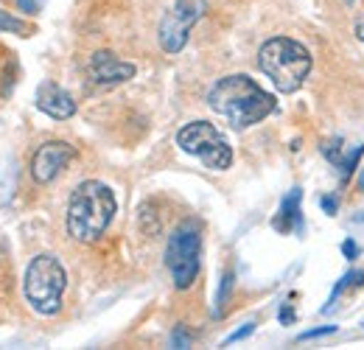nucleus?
Returning <instances> with one entry per match:
<instances>
[{
	"instance_id": "16",
	"label": "nucleus",
	"mask_w": 364,
	"mask_h": 350,
	"mask_svg": "<svg viewBox=\"0 0 364 350\" xmlns=\"http://www.w3.org/2000/svg\"><path fill=\"white\" fill-rule=\"evenodd\" d=\"M322 154H325V157L339 169V163H342V157H345V154H342V140H339V137H333L331 143H322Z\"/></svg>"
},
{
	"instance_id": "3",
	"label": "nucleus",
	"mask_w": 364,
	"mask_h": 350,
	"mask_svg": "<svg viewBox=\"0 0 364 350\" xmlns=\"http://www.w3.org/2000/svg\"><path fill=\"white\" fill-rule=\"evenodd\" d=\"M258 68L280 92H297L306 85L314 59L303 43L291 37H272L258 51Z\"/></svg>"
},
{
	"instance_id": "24",
	"label": "nucleus",
	"mask_w": 364,
	"mask_h": 350,
	"mask_svg": "<svg viewBox=\"0 0 364 350\" xmlns=\"http://www.w3.org/2000/svg\"><path fill=\"white\" fill-rule=\"evenodd\" d=\"M356 37L364 43V23H359V26H356Z\"/></svg>"
},
{
	"instance_id": "5",
	"label": "nucleus",
	"mask_w": 364,
	"mask_h": 350,
	"mask_svg": "<svg viewBox=\"0 0 364 350\" xmlns=\"http://www.w3.org/2000/svg\"><path fill=\"white\" fill-rule=\"evenodd\" d=\"M199 258H202V230L196 221H182L166 244V266L177 289L193 286L199 275Z\"/></svg>"
},
{
	"instance_id": "4",
	"label": "nucleus",
	"mask_w": 364,
	"mask_h": 350,
	"mask_svg": "<svg viewBox=\"0 0 364 350\" xmlns=\"http://www.w3.org/2000/svg\"><path fill=\"white\" fill-rule=\"evenodd\" d=\"M68 289V272L62 261L50 253H43L37 258H31L26 269V280H23V292L28 306L43 317H53L62 308V297Z\"/></svg>"
},
{
	"instance_id": "15",
	"label": "nucleus",
	"mask_w": 364,
	"mask_h": 350,
	"mask_svg": "<svg viewBox=\"0 0 364 350\" xmlns=\"http://www.w3.org/2000/svg\"><path fill=\"white\" fill-rule=\"evenodd\" d=\"M362 154H364V146H356L353 152H348V157H342L339 171H342V176H345V179L353 174V169H356V163H359V157H362Z\"/></svg>"
},
{
	"instance_id": "2",
	"label": "nucleus",
	"mask_w": 364,
	"mask_h": 350,
	"mask_svg": "<svg viewBox=\"0 0 364 350\" xmlns=\"http://www.w3.org/2000/svg\"><path fill=\"white\" fill-rule=\"evenodd\" d=\"M115 211H118V202L109 185L98 179L82 182L68 202V219H65L68 235L79 244H95L112 224Z\"/></svg>"
},
{
	"instance_id": "19",
	"label": "nucleus",
	"mask_w": 364,
	"mask_h": 350,
	"mask_svg": "<svg viewBox=\"0 0 364 350\" xmlns=\"http://www.w3.org/2000/svg\"><path fill=\"white\" fill-rule=\"evenodd\" d=\"M171 348H191V334L182 325H177L171 334Z\"/></svg>"
},
{
	"instance_id": "7",
	"label": "nucleus",
	"mask_w": 364,
	"mask_h": 350,
	"mask_svg": "<svg viewBox=\"0 0 364 350\" xmlns=\"http://www.w3.org/2000/svg\"><path fill=\"white\" fill-rule=\"evenodd\" d=\"M202 14H205V0H177L160 20L157 28L160 48L166 53H180L191 37V28L202 20Z\"/></svg>"
},
{
	"instance_id": "10",
	"label": "nucleus",
	"mask_w": 364,
	"mask_h": 350,
	"mask_svg": "<svg viewBox=\"0 0 364 350\" xmlns=\"http://www.w3.org/2000/svg\"><path fill=\"white\" fill-rule=\"evenodd\" d=\"M34 101H37V110L46 112L48 118H53V121H68V118L76 115V101H73V95L65 88L53 85V82H43V85L37 88V98H34Z\"/></svg>"
},
{
	"instance_id": "12",
	"label": "nucleus",
	"mask_w": 364,
	"mask_h": 350,
	"mask_svg": "<svg viewBox=\"0 0 364 350\" xmlns=\"http://www.w3.org/2000/svg\"><path fill=\"white\" fill-rule=\"evenodd\" d=\"M0 31L17 34V37H31V34H34V28H31L26 20H20V17H14V14H9V11H3V9H0Z\"/></svg>"
},
{
	"instance_id": "22",
	"label": "nucleus",
	"mask_w": 364,
	"mask_h": 350,
	"mask_svg": "<svg viewBox=\"0 0 364 350\" xmlns=\"http://www.w3.org/2000/svg\"><path fill=\"white\" fill-rule=\"evenodd\" d=\"M342 253H345V258H348V261H353V258L359 255V244H356L353 238H348V241L342 244Z\"/></svg>"
},
{
	"instance_id": "9",
	"label": "nucleus",
	"mask_w": 364,
	"mask_h": 350,
	"mask_svg": "<svg viewBox=\"0 0 364 350\" xmlns=\"http://www.w3.org/2000/svg\"><path fill=\"white\" fill-rule=\"evenodd\" d=\"M90 79L95 85H104V88H112V85H124L129 79H135L137 68L132 62H124L118 59L112 51H95L90 56Z\"/></svg>"
},
{
	"instance_id": "1",
	"label": "nucleus",
	"mask_w": 364,
	"mask_h": 350,
	"mask_svg": "<svg viewBox=\"0 0 364 350\" xmlns=\"http://www.w3.org/2000/svg\"><path fill=\"white\" fill-rule=\"evenodd\" d=\"M208 104L213 112L228 118L232 129H250L261 124L277 107L272 92H267L247 73H232V76L219 79L208 92Z\"/></svg>"
},
{
	"instance_id": "8",
	"label": "nucleus",
	"mask_w": 364,
	"mask_h": 350,
	"mask_svg": "<svg viewBox=\"0 0 364 350\" xmlns=\"http://www.w3.org/2000/svg\"><path fill=\"white\" fill-rule=\"evenodd\" d=\"M73 160H76V149L70 143H65V140H48V143H43L34 152V157H31V176H34V182L48 185V182H53L56 176L62 174Z\"/></svg>"
},
{
	"instance_id": "14",
	"label": "nucleus",
	"mask_w": 364,
	"mask_h": 350,
	"mask_svg": "<svg viewBox=\"0 0 364 350\" xmlns=\"http://www.w3.org/2000/svg\"><path fill=\"white\" fill-rule=\"evenodd\" d=\"M362 283H364V272H348V275H345V277H342V280L333 286V292H331V300H328V306L322 308V311H331V306L336 303V297H339V295H342L348 286H362Z\"/></svg>"
},
{
	"instance_id": "25",
	"label": "nucleus",
	"mask_w": 364,
	"mask_h": 350,
	"mask_svg": "<svg viewBox=\"0 0 364 350\" xmlns=\"http://www.w3.org/2000/svg\"><path fill=\"white\" fill-rule=\"evenodd\" d=\"M362 182H364V176H362Z\"/></svg>"
},
{
	"instance_id": "20",
	"label": "nucleus",
	"mask_w": 364,
	"mask_h": 350,
	"mask_svg": "<svg viewBox=\"0 0 364 350\" xmlns=\"http://www.w3.org/2000/svg\"><path fill=\"white\" fill-rule=\"evenodd\" d=\"M252 331H255V322H247L244 328H238L235 334H230L228 339H225V345H232V342H241V339H247V336H250Z\"/></svg>"
},
{
	"instance_id": "13",
	"label": "nucleus",
	"mask_w": 364,
	"mask_h": 350,
	"mask_svg": "<svg viewBox=\"0 0 364 350\" xmlns=\"http://www.w3.org/2000/svg\"><path fill=\"white\" fill-rule=\"evenodd\" d=\"M232 286H235V272L228 269L222 275V283H219V295H216V317H222V311L228 308L230 303V295H232Z\"/></svg>"
},
{
	"instance_id": "18",
	"label": "nucleus",
	"mask_w": 364,
	"mask_h": 350,
	"mask_svg": "<svg viewBox=\"0 0 364 350\" xmlns=\"http://www.w3.org/2000/svg\"><path fill=\"white\" fill-rule=\"evenodd\" d=\"M14 3H17L20 11H26V14H31V17L46 9V0H14Z\"/></svg>"
},
{
	"instance_id": "17",
	"label": "nucleus",
	"mask_w": 364,
	"mask_h": 350,
	"mask_svg": "<svg viewBox=\"0 0 364 350\" xmlns=\"http://www.w3.org/2000/svg\"><path fill=\"white\" fill-rule=\"evenodd\" d=\"M328 334H336V325H322V328H311V331L300 334L297 339H300V342H309V339H319V336H328Z\"/></svg>"
},
{
	"instance_id": "11",
	"label": "nucleus",
	"mask_w": 364,
	"mask_h": 350,
	"mask_svg": "<svg viewBox=\"0 0 364 350\" xmlns=\"http://www.w3.org/2000/svg\"><path fill=\"white\" fill-rule=\"evenodd\" d=\"M300 202H303V191L300 188H291L283 202H280V211L272 219V227L277 233H291V230H303V213H300Z\"/></svg>"
},
{
	"instance_id": "23",
	"label": "nucleus",
	"mask_w": 364,
	"mask_h": 350,
	"mask_svg": "<svg viewBox=\"0 0 364 350\" xmlns=\"http://www.w3.org/2000/svg\"><path fill=\"white\" fill-rule=\"evenodd\" d=\"M280 322H294V311H291V306L280 308Z\"/></svg>"
},
{
	"instance_id": "21",
	"label": "nucleus",
	"mask_w": 364,
	"mask_h": 350,
	"mask_svg": "<svg viewBox=\"0 0 364 350\" xmlns=\"http://www.w3.org/2000/svg\"><path fill=\"white\" fill-rule=\"evenodd\" d=\"M319 205H322V211H325L328 216H333V213L339 211V199H336V196H322Z\"/></svg>"
},
{
	"instance_id": "6",
	"label": "nucleus",
	"mask_w": 364,
	"mask_h": 350,
	"mask_svg": "<svg viewBox=\"0 0 364 350\" xmlns=\"http://www.w3.org/2000/svg\"><path fill=\"white\" fill-rule=\"evenodd\" d=\"M177 146L185 154H193L210 171H228L232 166V149L225 134L210 121H191L177 132Z\"/></svg>"
}]
</instances>
